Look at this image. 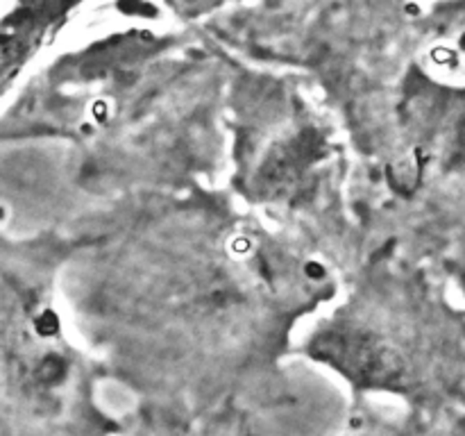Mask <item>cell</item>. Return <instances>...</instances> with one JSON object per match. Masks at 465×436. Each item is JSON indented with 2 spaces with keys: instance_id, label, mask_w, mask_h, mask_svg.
Instances as JSON below:
<instances>
[{
  "instance_id": "1",
  "label": "cell",
  "mask_w": 465,
  "mask_h": 436,
  "mask_svg": "<svg viewBox=\"0 0 465 436\" xmlns=\"http://www.w3.org/2000/svg\"><path fill=\"white\" fill-rule=\"evenodd\" d=\"M312 352L357 384L386 386L402 380V362L393 348L361 327H330L321 332L313 339Z\"/></svg>"
},
{
  "instance_id": "2",
  "label": "cell",
  "mask_w": 465,
  "mask_h": 436,
  "mask_svg": "<svg viewBox=\"0 0 465 436\" xmlns=\"http://www.w3.org/2000/svg\"><path fill=\"white\" fill-rule=\"evenodd\" d=\"M316 145L318 144L312 136L302 134L272 150L271 157L259 168L257 182L263 193L282 198V195L293 193L298 186H302L309 166L318 157Z\"/></svg>"
}]
</instances>
